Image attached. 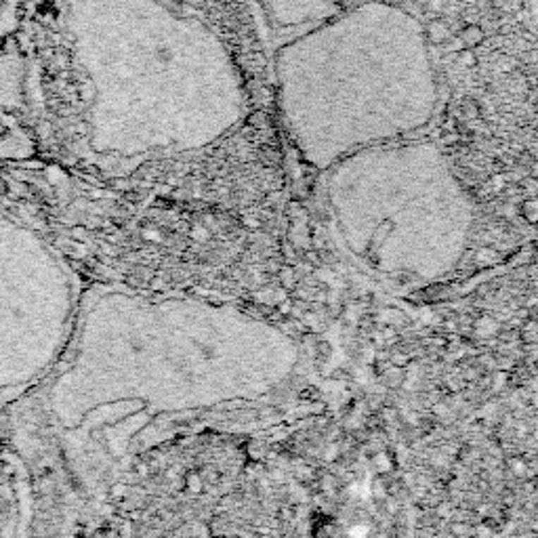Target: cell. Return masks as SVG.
<instances>
[{"instance_id": "6da1fadb", "label": "cell", "mask_w": 538, "mask_h": 538, "mask_svg": "<svg viewBox=\"0 0 538 538\" xmlns=\"http://www.w3.org/2000/svg\"><path fill=\"white\" fill-rule=\"evenodd\" d=\"M274 80L295 149L322 173L353 152L423 130L439 99L423 23L389 0H355L282 42Z\"/></svg>"}, {"instance_id": "7a4b0ae2", "label": "cell", "mask_w": 538, "mask_h": 538, "mask_svg": "<svg viewBox=\"0 0 538 538\" xmlns=\"http://www.w3.org/2000/svg\"><path fill=\"white\" fill-rule=\"evenodd\" d=\"M324 175L332 231L362 269L425 284L460 265L473 238L475 204L435 143L408 137L364 147Z\"/></svg>"}, {"instance_id": "3957f363", "label": "cell", "mask_w": 538, "mask_h": 538, "mask_svg": "<svg viewBox=\"0 0 538 538\" xmlns=\"http://www.w3.org/2000/svg\"><path fill=\"white\" fill-rule=\"evenodd\" d=\"M355 0H248L257 32L269 49L334 17Z\"/></svg>"}, {"instance_id": "277c9868", "label": "cell", "mask_w": 538, "mask_h": 538, "mask_svg": "<svg viewBox=\"0 0 538 538\" xmlns=\"http://www.w3.org/2000/svg\"><path fill=\"white\" fill-rule=\"evenodd\" d=\"M482 38H484V34H482V30H479V27H475V25H469V27L463 32V40H465V44H469V47L479 44V42H482Z\"/></svg>"}, {"instance_id": "5b68a950", "label": "cell", "mask_w": 538, "mask_h": 538, "mask_svg": "<svg viewBox=\"0 0 538 538\" xmlns=\"http://www.w3.org/2000/svg\"><path fill=\"white\" fill-rule=\"evenodd\" d=\"M526 8H528L530 21H532V25H534L538 34V0H526Z\"/></svg>"}]
</instances>
